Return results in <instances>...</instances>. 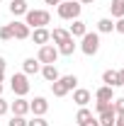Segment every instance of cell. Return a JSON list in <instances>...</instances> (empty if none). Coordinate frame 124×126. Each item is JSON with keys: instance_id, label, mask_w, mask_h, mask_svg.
I'll return each instance as SVG.
<instances>
[{"instance_id": "cell-1", "label": "cell", "mask_w": 124, "mask_h": 126, "mask_svg": "<svg viewBox=\"0 0 124 126\" xmlns=\"http://www.w3.org/2000/svg\"><path fill=\"white\" fill-rule=\"evenodd\" d=\"M80 10H83V5L78 2V0H61L59 5H56V12L61 19H80Z\"/></svg>"}, {"instance_id": "cell-2", "label": "cell", "mask_w": 124, "mask_h": 126, "mask_svg": "<svg viewBox=\"0 0 124 126\" xmlns=\"http://www.w3.org/2000/svg\"><path fill=\"white\" fill-rule=\"evenodd\" d=\"M76 87H78V78L76 75H61L56 82H51L54 97H66V94L71 92V90H76Z\"/></svg>"}, {"instance_id": "cell-3", "label": "cell", "mask_w": 124, "mask_h": 126, "mask_svg": "<svg viewBox=\"0 0 124 126\" xmlns=\"http://www.w3.org/2000/svg\"><path fill=\"white\" fill-rule=\"evenodd\" d=\"M49 22H51V15H49V10H27V15H24V24H27L29 29L46 27Z\"/></svg>"}, {"instance_id": "cell-4", "label": "cell", "mask_w": 124, "mask_h": 126, "mask_svg": "<svg viewBox=\"0 0 124 126\" xmlns=\"http://www.w3.org/2000/svg\"><path fill=\"white\" fill-rule=\"evenodd\" d=\"M80 51L85 56H95L100 51V34L97 32H85L80 36Z\"/></svg>"}, {"instance_id": "cell-5", "label": "cell", "mask_w": 124, "mask_h": 126, "mask_svg": "<svg viewBox=\"0 0 124 126\" xmlns=\"http://www.w3.org/2000/svg\"><path fill=\"white\" fill-rule=\"evenodd\" d=\"M10 87H12V92H15L17 97H27V92H29V75L15 73V75L10 78Z\"/></svg>"}, {"instance_id": "cell-6", "label": "cell", "mask_w": 124, "mask_h": 126, "mask_svg": "<svg viewBox=\"0 0 124 126\" xmlns=\"http://www.w3.org/2000/svg\"><path fill=\"white\" fill-rule=\"evenodd\" d=\"M37 61L41 63V65H51V63H56V61H59V48L54 46V44H44V46H39Z\"/></svg>"}, {"instance_id": "cell-7", "label": "cell", "mask_w": 124, "mask_h": 126, "mask_svg": "<svg viewBox=\"0 0 124 126\" xmlns=\"http://www.w3.org/2000/svg\"><path fill=\"white\" fill-rule=\"evenodd\" d=\"M10 29H12V39H20V41L29 39V34H32V29L24 24V22H20V19H15V22L10 24Z\"/></svg>"}, {"instance_id": "cell-8", "label": "cell", "mask_w": 124, "mask_h": 126, "mask_svg": "<svg viewBox=\"0 0 124 126\" xmlns=\"http://www.w3.org/2000/svg\"><path fill=\"white\" fill-rule=\"evenodd\" d=\"M29 111L34 114V116H44L49 111V102H46V97H34L29 102Z\"/></svg>"}, {"instance_id": "cell-9", "label": "cell", "mask_w": 124, "mask_h": 126, "mask_svg": "<svg viewBox=\"0 0 124 126\" xmlns=\"http://www.w3.org/2000/svg\"><path fill=\"white\" fill-rule=\"evenodd\" d=\"M10 111L17 114V116H27V114H29V99L17 97L15 102H10Z\"/></svg>"}, {"instance_id": "cell-10", "label": "cell", "mask_w": 124, "mask_h": 126, "mask_svg": "<svg viewBox=\"0 0 124 126\" xmlns=\"http://www.w3.org/2000/svg\"><path fill=\"white\" fill-rule=\"evenodd\" d=\"M29 39L34 41V44H39V46H44V44H49V41H51V32H49L46 27H39V29H32Z\"/></svg>"}, {"instance_id": "cell-11", "label": "cell", "mask_w": 124, "mask_h": 126, "mask_svg": "<svg viewBox=\"0 0 124 126\" xmlns=\"http://www.w3.org/2000/svg\"><path fill=\"white\" fill-rule=\"evenodd\" d=\"M90 99H93L90 90H85V87H76V90H73V102H76L78 107H88Z\"/></svg>"}, {"instance_id": "cell-12", "label": "cell", "mask_w": 124, "mask_h": 126, "mask_svg": "<svg viewBox=\"0 0 124 126\" xmlns=\"http://www.w3.org/2000/svg\"><path fill=\"white\" fill-rule=\"evenodd\" d=\"M39 73H41V78L46 80V82H56V80L61 78V75H59L56 63H51V65H41V70H39Z\"/></svg>"}, {"instance_id": "cell-13", "label": "cell", "mask_w": 124, "mask_h": 126, "mask_svg": "<svg viewBox=\"0 0 124 126\" xmlns=\"http://www.w3.org/2000/svg\"><path fill=\"white\" fill-rule=\"evenodd\" d=\"M102 82H105V85H109V87H119V85H122L119 70H112V68H109V70H105V73H102Z\"/></svg>"}, {"instance_id": "cell-14", "label": "cell", "mask_w": 124, "mask_h": 126, "mask_svg": "<svg viewBox=\"0 0 124 126\" xmlns=\"http://www.w3.org/2000/svg\"><path fill=\"white\" fill-rule=\"evenodd\" d=\"M27 10H29V2H27V0H10V12L15 17L27 15Z\"/></svg>"}, {"instance_id": "cell-15", "label": "cell", "mask_w": 124, "mask_h": 126, "mask_svg": "<svg viewBox=\"0 0 124 126\" xmlns=\"http://www.w3.org/2000/svg\"><path fill=\"white\" fill-rule=\"evenodd\" d=\"M39 70H41V63L37 58H24V63H22V73L24 75H37Z\"/></svg>"}, {"instance_id": "cell-16", "label": "cell", "mask_w": 124, "mask_h": 126, "mask_svg": "<svg viewBox=\"0 0 124 126\" xmlns=\"http://www.w3.org/2000/svg\"><path fill=\"white\" fill-rule=\"evenodd\" d=\"M95 99H97V102H112V99H114V87H109V85H102V87H97V92H95Z\"/></svg>"}, {"instance_id": "cell-17", "label": "cell", "mask_w": 124, "mask_h": 126, "mask_svg": "<svg viewBox=\"0 0 124 126\" xmlns=\"http://www.w3.org/2000/svg\"><path fill=\"white\" fill-rule=\"evenodd\" d=\"M56 48H59V56H73L76 48H78V44H76V39L71 36V39H66L63 44H59Z\"/></svg>"}, {"instance_id": "cell-18", "label": "cell", "mask_w": 124, "mask_h": 126, "mask_svg": "<svg viewBox=\"0 0 124 126\" xmlns=\"http://www.w3.org/2000/svg\"><path fill=\"white\" fill-rule=\"evenodd\" d=\"M66 39H71V32L63 29V27H54V32H51V41H54V46L63 44Z\"/></svg>"}, {"instance_id": "cell-19", "label": "cell", "mask_w": 124, "mask_h": 126, "mask_svg": "<svg viewBox=\"0 0 124 126\" xmlns=\"http://www.w3.org/2000/svg\"><path fill=\"white\" fill-rule=\"evenodd\" d=\"M97 121H100V126H114V121H117V114H114V109L100 111V114H97Z\"/></svg>"}, {"instance_id": "cell-20", "label": "cell", "mask_w": 124, "mask_h": 126, "mask_svg": "<svg viewBox=\"0 0 124 126\" xmlns=\"http://www.w3.org/2000/svg\"><path fill=\"white\" fill-rule=\"evenodd\" d=\"M112 32H114V22H112L109 17L97 19V34H112Z\"/></svg>"}, {"instance_id": "cell-21", "label": "cell", "mask_w": 124, "mask_h": 126, "mask_svg": "<svg viewBox=\"0 0 124 126\" xmlns=\"http://www.w3.org/2000/svg\"><path fill=\"white\" fill-rule=\"evenodd\" d=\"M71 36H73V39H80V36H83V34H85V32H88V27H85V22H83V19H73V24H71Z\"/></svg>"}, {"instance_id": "cell-22", "label": "cell", "mask_w": 124, "mask_h": 126, "mask_svg": "<svg viewBox=\"0 0 124 126\" xmlns=\"http://www.w3.org/2000/svg\"><path fill=\"white\" fill-rule=\"evenodd\" d=\"M109 12H112L114 19L124 17V0H112V2H109Z\"/></svg>"}, {"instance_id": "cell-23", "label": "cell", "mask_w": 124, "mask_h": 126, "mask_svg": "<svg viewBox=\"0 0 124 126\" xmlns=\"http://www.w3.org/2000/svg\"><path fill=\"white\" fill-rule=\"evenodd\" d=\"M112 109L117 116H124V97H114L112 99Z\"/></svg>"}, {"instance_id": "cell-24", "label": "cell", "mask_w": 124, "mask_h": 126, "mask_svg": "<svg viewBox=\"0 0 124 126\" xmlns=\"http://www.w3.org/2000/svg\"><path fill=\"white\" fill-rule=\"evenodd\" d=\"M0 39H2V41H10V39H12V29H10V24H2V27H0Z\"/></svg>"}, {"instance_id": "cell-25", "label": "cell", "mask_w": 124, "mask_h": 126, "mask_svg": "<svg viewBox=\"0 0 124 126\" xmlns=\"http://www.w3.org/2000/svg\"><path fill=\"white\" fill-rule=\"evenodd\" d=\"M7 126H27V119H24V116H17V114H12V119L7 121Z\"/></svg>"}, {"instance_id": "cell-26", "label": "cell", "mask_w": 124, "mask_h": 126, "mask_svg": "<svg viewBox=\"0 0 124 126\" xmlns=\"http://www.w3.org/2000/svg\"><path fill=\"white\" fill-rule=\"evenodd\" d=\"M27 126H49V121L44 119V116H34V119L27 121Z\"/></svg>"}, {"instance_id": "cell-27", "label": "cell", "mask_w": 124, "mask_h": 126, "mask_svg": "<svg viewBox=\"0 0 124 126\" xmlns=\"http://www.w3.org/2000/svg\"><path fill=\"white\" fill-rule=\"evenodd\" d=\"M112 109V102H95V111L100 114V111H107Z\"/></svg>"}, {"instance_id": "cell-28", "label": "cell", "mask_w": 124, "mask_h": 126, "mask_svg": "<svg viewBox=\"0 0 124 126\" xmlns=\"http://www.w3.org/2000/svg\"><path fill=\"white\" fill-rule=\"evenodd\" d=\"M114 32H117V34H122V36H124V17H119V19L114 22Z\"/></svg>"}, {"instance_id": "cell-29", "label": "cell", "mask_w": 124, "mask_h": 126, "mask_svg": "<svg viewBox=\"0 0 124 126\" xmlns=\"http://www.w3.org/2000/svg\"><path fill=\"white\" fill-rule=\"evenodd\" d=\"M7 111H10V102H5V99L0 97V116H5Z\"/></svg>"}, {"instance_id": "cell-30", "label": "cell", "mask_w": 124, "mask_h": 126, "mask_svg": "<svg viewBox=\"0 0 124 126\" xmlns=\"http://www.w3.org/2000/svg\"><path fill=\"white\" fill-rule=\"evenodd\" d=\"M5 65H7V63H5V58H2V56H0V73H5Z\"/></svg>"}, {"instance_id": "cell-31", "label": "cell", "mask_w": 124, "mask_h": 126, "mask_svg": "<svg viewBox=\"0 0 124 126\" xmlns=\"http://www.w3.org/2000/svg\"><path fill=\"white\" fill-rule=\"evenodd\" d=\"M114 126H124V116H117V121H114Z\"/></svg>"}, {"instance_id": "cell-32", "label": "cell", "mask_w": 124, "mask_h": 126, "mask_svg": "<svg viewBox=\"0 0 124 126\" xmlns=\"http://www.w3.org/2000/svg\"><path fill=\"white\" fill-rule=\"evenodd\" d=\"M78 2H80V5H93L95 0H78Z\"/></svg>"}, {"instance_id": "cell-33", "label": "cell", "mask_w": 124, "mask_h": 126, "mask_svg": "<svg viewBox=\"0 0 124 126\" xmlns=\"http://www.w3.org/2000/svg\"><path fill=\"white\" fill-rule=\"evenodd\" d=\"M44 2H46V5H59L61 0H44Z\"/></svg>"}, {"instance_id": "cell-34", "label": "cell", "mask_w": 124, "mask_h": 126, "mask_svg": "<svg viewBox=\"0 0 124 126\" xmlns=\"http://www.w3.org/2000/svg\"><path fill=\"white\" fill-rule=\"evenodd\" d=\"M119 78H122V85H124V68L119 70Z\"/></svg>"}, {"instance_id": "cell-35", "label": "cell", "mask_w": 124, "mask_h": 126, "mask_svg": "<svg viewBox=\"0 0 124 126\" xmlns=\"http://www.w3.org/2000/svg\"><path fill=\"white\" fill-rule=\"evenodd\" d=\"M2 80H5V73H0V82H2Z\"/></svg>"}, {"instance_id": "cell-36", "label": "cell", "mask_w": 124, "mask_h": 126, "mask_svg": "<svg viewBox=\"0 0 124 126\" xmlns=\"http://www.w3.org/2000/svg\"><path fill=\"white\" fill-rule=\"evenodd\" d=\"M0 97H2V82H0Z\"/></svg>"}]
</instances>
